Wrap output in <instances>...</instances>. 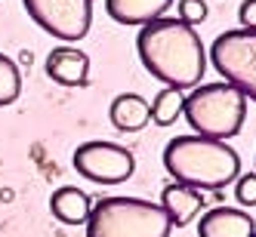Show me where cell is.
Returning a JSON list of instances; mask_svg holds the SVG:
<instances>
[{
	"label": "cell",
	"instance_id": "cell-12",
	"mask_svg": "<svg viewBox=\"0 0 256 237\" xmlns=\"http://www.w3.org/2000/svg\"><path fill=\"white\" fill-rule=\"evenodd\" d=\"M108 114H112L114 130H120V133H139L152 120V105L145 102L139 93H120V96H114Z\"/></svg>",
	"mask_w": 256,
	"mask_h": 237
},
{
	"label": "cell",
	"instance_id": "cell-14",
	"mask_svg": "<svg viewBox=\"0 0 256 237\" xmlns=\"http://www.w3.org/2000/svg\"><path fill=\"white\" fill-rule=\"evenodd\" d=\"M182 96L179 89H170V86H164L160 93L154 96L152 102V123L158 126H173L179 117H182Z\"/></svg>",
	"mask_w": 256,
	"mask_h": 237
},
{
	"label": "cell",
	"instance_id": "cell-4",
	"mask_svg": "<svg viewBox=\"0 0 256 237\" xmlns=\"http://www.w3.org/2000/svg\"><path fill=\"white\" fill-rule=\"evenodd\" d=\"M170 231L164 207L142 197H102L86 219V237H170Z\"/></svg>",
	"mask_w": 256,
	"mask_h": 237
},
{
	"label": "cell",
	"instance_id": "cell-6",
	"mask_svg": "<svg viewBox=\"0 0 256 237\" xmlns=\"http://www.w3.org/2000/svg\"><path fill=\"white\" fill-rule=\"evenodd\" d=\"M25 12L62 43H78L93 25V0H22Z\"/></svg>",
	"mask_w": 256,
	"mask_h": 237
},
{
	"label": "cell",
	"instance_id": "cell-3",
	"mask_svg": "<svg viewBox=\"0 0 256 237\" xmlns=\"http://www.w3.org/2000/svg\"><path fill=\"white\" fill-rule=\"evenodd\" d=\"M182 117L188 120L194 136L228 142L247 120V96L226 80L194 86L182 99Z\"/></svg>",
	"mask_w": 256,
	"mask_h": 237
},
{
	"label": "cell",
	"instance_id": "cell-16",
	"mask_svg": "<svg viewBox=\"0 0 256 237\" xmlns=\"http://www.w3.org/2000/svg\"><path fill=\"white\" fill-rule=\"evenodd\" d=\"M234 200L241 207H256V173L234 179Z\"/></svg>",
	"mask_w": 256,
	"mask_h": 237
},
{
	"label": "cell",
	"instance_id": "cell-2",
	"mask_svg": "<svg viewBox=\"0 0 256 237\" xmlns=\"http://www.w3.org/2000/svg\"><path fill=\"white\" fill-rule=\"evenodd\" d=\"M164 170L173 182L194 191H226L228 182L241 176V157L228 142L204 136H176L164 148Z\"/></svg>",
	"mask_w": 256,
	"mask_h": 237
},
{
	"label": "cell",
	"instance_id": "cell-10",
	"mask_svg": "<svg viewBox=\"0 0 256 237\" xmlns=\"http://www.w3.org/2000/svg\"><path fill=\"white\" fill-rule=\"evenodd\" d=\"M160 207L170 216L173 228H186L198 216H204L207 204H204V194L200 191H194L188 185H179V182H170V185L160 191Z\"/></svg>",
	"mask_w": 256,
	"mask_h": 237
},
{
	"label": "cell",
	"instance_id": "cell-15",
	"mask_svg": "<svg viewBox=\"0 0 256 237\" xmlns=\"http://www.w3.org/2000/svg\"><path fill=\"white\" fill-rule=\"evenodd\" d=\"M19 96H22V71L10 56L0 52V108L12 105Z\"/></svg>",
	"mask_w": 256,
	"mask_h": 237
},
{
	"label": "cell",
	"instance_id": "cell-5",
	"mask_svg": "<svg viewBox=\"0 0 256 237\" xmlns=\"http://www.w3.org/2000/svg\"><path fill=\"white\" fill-rule=\"evenodd\" d=\"M210 62L226 83L241 89L247 102H256V31H222L210 46Z\"/></svg>",
	"mask_w": 256,
	"mask_h": 237
},
{
	"label": "cell",
	"instance_id": "cell-11",
	"mask_svg": "<svg viewBox=\"0 0 256 237\" xmlns=\"http://www.w3.org/2000/svg\"><path fill=\"white\" fill-rule=\"evenodd\" d=\"M173 6V0H105V12L118 25L142 28L148 22L164 19V12Z\"/></svg>",
	"mask_w": 256,
	"mask_h": 237
},
{
	"label": "cell",
	"instance_id": "cell-18",
	"mask_svg": "<svg viewBox=\"0 0 256 237\" xmlns=\"http://www.w3.org/2000/svg\"><path fill=\"white\" fill-rule=\"evenodd\" d=\"M238 22L247 31H256V0H244L241 9H238Z\"/></svg>",
	"mask_w": 256,
	"mask_h": 237
},
{
	"label": "cell",
	"instance_id": "cell-20",
	"mask_svg": "<svg viewBox=\"0 0 256 237\" xmlns=\"http://www.w3.org/2000/svg\"><path fill=\"white\" fill-rule=\"evenodd\" d=\"M253 237H256V231H253Z\"/></svg>",
	"mask_w": 256,
	"mask_h": 237
},
{
	"label": "cell",
	"instance_id": "cell-21",
	"mask_svg": "<svg viewBox=\"0 0 256 237\" xmlns=\"http://www.w3.org/2000/svg\"><path fill=\"white\" fill-rule=\"evenodd\" d=\"M253 163H256V157H253Z\"/></svg>",
	"mask_w": 256,
	"mask_h": 237
},
{
	"label": "cell",
	"instance_id": "cell-7",
	"mask_svg": "<svg viewBox=\"0 0 256 237\" xmlns=\"http://www.w3.org/2000/svg\"><path fill=\"white\" fill-rule=\"evenodd\" d=\"M71 163L84 179L99 185H120L136 170V157L118 142H84Z\"/></svg>",
	"mask_w": 256,
	"mask_h": 237
},
{
	"label": "cell",
	"instance_id": "cell-19",
	"mask_svg": "<svg viewBox=\"0 0 256 237\" xmlns=\"http://www.w3.org/2000/svg\"><path fill=\"white\" fill-rule=\"evenodd\" d=\"M19 62H22L25 68L31 65V49H22V52H19Z\"/></svg>",
	"mask_w": 256,
	"mask_h": 237
},
{
	"label": "cell",
	"instance_id": "cell-13",
	"mask_svg": "<svg viewBox=\"0 0 256 237\" xmlns=\"http://www.w3.org/2000/svg\"><path fill=\"white\" fill-rule=\"evenodd\" d=\"M90 210H93V200L86 191L74 188V185H62L52 191L50 197V213L65 225H86Z\"/></svg>",
	"mask_w": 256,
	"mask_h": 237
},
{
	"label": "cell",
	"instance_id": "cell-17",
	"mask_svg": "<svg viewBox=\"0 0 256 237\" xmlns=\"http://www.w3.org/2000/svg\"><path fill=\"white\" fill-rule=\"evenodd\" d=\"M207 19V3L204 0H179V22L186 25H200Z\"/></svg>",
	"mask_w": 256,
	"mask_h": 237
},
{
	"label": "cell",
	"instance_id": "cell-8",
	"mask_svg": "<svg viewBox=\"0 0 256 237\" xmlns=\"http://www.w3.org/2000/svg\"><path fill=\"white\" fill-rule=\"evenodd\" d=\"M256 222L247 210L234 207H213L200 216L198 222V237H253Z\"/></svg>",
	"mask_w": 256,
	"mask_h": 237
},
{
	"label": "cell",
	"instance_id": "cell-9",
	"mask_svg": "<svg viewBox=\"0 0 256 237\" xmlns=\"http://www.w3.org/2000/svg\"><path fill=\"white\" fill-rule=\"evenodd\" d=\"M46 77L56 80L59 86H86L90 77V56L80 52L78 46L62 43L50 49L46 56Z\"/></svg>",
	"mask_w": 256,
	"mask_h": 237
},
{
	"label": "cell",
	"instance_id": "cell-1",
	"mask_svg": "<svg viewBox=\"0 0 256 237\" xmlns=\"http://www.w3.org/2000/svg\"><path fill=\"white\" fill-rule=\"evenodd\" d=\"M136 52L142 68L170 89L186 93L204 80L207 52L200 43V34L179 19L164 15L158 22L142 25L136 37Z\"/></svg>",
	"mask_w": 256,
	"mask_h": 237
}]
</instances>
